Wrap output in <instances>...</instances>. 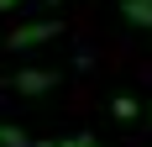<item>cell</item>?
<instances>
[{
    "mask_svg": "<svg viewBox=\"0 0 152 147\" xmlns=\"http://www.w3.org/2000/svg\"><path fill=\"white\" fill-rule=\"evenodd\" d=\"M53 147H100L89 132H74V137H53Z\"/></svg>",
    "mask_w": 152,
    "mask_h": 147,
    "instance_id": "cell-6",
    "label": "cell"
},
{
    "mask_svg": "<svg viewBox=\"0 0 152 147\" xmlns=\"http://www.w3.org/2000/svg\"><path fill=\"white\" fill-rule=\"evenodd\" d=\"M63 32V21H26V26H16L11 37H5V47H37V42H47V37H58Z\"/></svg>",
    "mask_w": 152,
    "mask_h": 147,
    "instance_id": "cell-2",
    "label": "cell"
},
{
    "mask_svg": "<svg viewBox=\"0 0 152 147\" xmlns=\"http://www.w3.org/2000/svg\"><path fill=\"white\" fill-rule=\"evenodd\" d=\"M0 147H31V137L21 126H11V121H0Z\"/></svg>",
    "mask_w": 152,
    "mask_h": 147,
    "instance_id": "cell-5",
    "label": "cell"
},
{
    "mask_svg": "<svg viewBox=\"0 0 152 147\" xmlns=\"http://www.w3.org/2000/svg\"><path fill=\"white\" fill-rule=\"evenodd\" d=\"M110 116H115V121H137L142 116V100H137V95H115V100H110Z\"/></svg>",
    "mask_w": 152,
    "mask_h": 147,
    "instance_id": "cell-4",
    "label": "cell"
},
{
    "mask_svg": "<svg viewBox=\"0 0 152 147\" xmlns=\"http://www.w3.org/2000/svg\"><path fill=\"white\" fill-rule=\"evenodd\" d=\"M58 79H63L58 68H21V74H11L5 84H11L16 95H47V89H58Z\"/></svg>",
    "mask_w": 152,
    "mask_h": 147,
    "instance_id": "cell-1",
    "label": "cell"
},
{
    "mask_svg": "<svg viewBox=\"0 0 152 147\" xmlns=\"http://www.w3.org/2000/svg\"><path fill=\"white\" fill-rule=\"evenodd\" d=\"M11 5H21V0H0V11H11Z\"/></svg>",
    "mask_w": 152,
    "mask_h": 147,
    "instance_id": "cell-7",
    "label": "cell"
},
{
    "mask_svg": "<svg viewBox=\"0 0 152 147\" xmlns=\"http://www.w3.org/2000/svg\"><path fill=\"white\" fill-rule=\"evenodd\" d=\"M121 16L131 21V26L152 32V0H121Z\"/></svg>",
    "mask_w": 152,
    "mask_h": 147,
    "instance_id": "cell-3",
    "label": "cell"
},
{
    "mask_svg": "<svg viewBox=\"0 0 152 147\" xmlns=\"http://www.w3.org/2000/svg\"><path fill=\"white\" fill-rule=\"evenodd\" d=\"M147 121H152V110H147Z\"/></svg>",
    "mask_w": 152,
    "mask_h": 147,
    "instance_id": "cell-8",
    "label": "cell"
}]
</instances>
